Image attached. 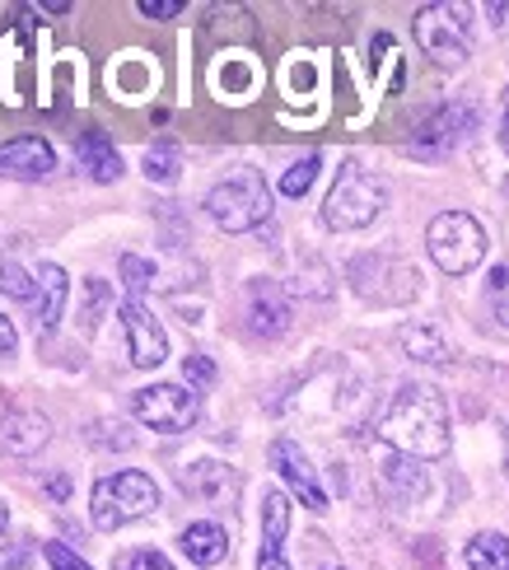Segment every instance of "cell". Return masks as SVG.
<instances>
[{"label": "cell", "mask_w": 509, "mask_h": 570, "mask_svg": "<svg viewBox=\"0 0 509 570\" xmlns=\"http://www.w3.org/2000/svg\"><path fill=\"white\" fill-rule=\"evenodd\" d=\"M379 440L407 459L449 454V407L430 384H402L379 416Z\"/></svg>", "instance_id": "6da1fadb"}, {"label": "cell", "mask_w": 509, "mask_h": 570, "mask_svg": "<svg viewBox=\"0 0 509 570\" xmlns=\"http://www.w3.org/2000/svg\"><path fill=\"white\" fill-rule=\"evenodd\" d=\"M155 505H159V487H155V478H145L136 468L99 478L89 491V519H94V529H104V533L136 524V519H145Z\"/></svg>", "instance_id": "7a4b0ae2"}, {"label": "cell", "mask_w": 509, "mask_h": 570, "mask_svg": "<svg viewBox=\"0 0 509 570\" xmlns=\"http://www.w3.org/2000/svg\"><path fill=\"white\" fill-rule=\"evenodd\" d=\"M206 216L225 234H248L272 220V187L257 169H234L206 193Z\"/></svg>", "instance_id": "3957f363"}, {"label": "cell", "mask_w": 509, "mask_h": 570, "mask_svg": "<svg viewBox=\"0 0 509 570\" xmlns=\"http://www.w3.org/2000/svg\"><path fill=\"white\" fill-rule=\"evenodd\" d=\"M383 206H388L383 178L360 169V164H346V169L336 174L327 202H323V220H327V229H365L379 220Z\"/></svg>", "instance_id": "277c9868"}, {"label": "cell", "mask_w": 509, "mask_h": 570, "mask_svg": "<svg viewBox=\"0 0 509 570\" xmlns=\"http://www.w3.org/2000/svg\"><path fill=\"white\" fill-rule=\"evenodd\" d=\"M425 248L434 257V267L449 276H468L481 257H487V229L477 225V216L468 210H444L434 216L425 229Z\"/></svg>", "instance_id": "5b68a950"}, {"label": "cell", "mask_w": 509, "mask_h": 570, "mask_svg": "<svg viewBox=\"0 0 509 570\" xmlns=\"http://www.w3.org/2000/svg\"><path fill=\"white\" fill-rule=\"evenodd\" d=\"M417 42L434 66H463L472 52V10L468 6H425L417 14Z\"/></svg>", "instance_id": "8992f818"}, {"label": "cell", "mask_w": 509, "mask_h": 570, "mask_svg": "<svg viewBox=\"0 0 509 570\" xmlns=\"http://www.w3.org/2000/svg\"><path fill=\"white\" fill-rule=\"evenodd\" d=\"M131 412H136V421H145L159 435H183V431L197 425L202 402L183 384H150V389L131 393Z\"/></svg>", "instance_id": "52a82bcc"}, {"label": "cell", "mask_w": 509, "mask_h": 570, "mask_svg": "<svg viewBox=\"0 0 509 570\" xmlns=\"http://www.w3.org/2000/svg\"><path fill=\"white\" fill-rule=\"evenodd\" d=\"M117 318H123V327H127L131 365H136V370H155V365H164L168 337H164V327H159V318L150 314V308H145L140 299H123Z\"/></svg>", "instance_id": "ba28073f"}, {"label": "cell", "mask_w": 509, "mask_h": 570, "mask_svg": "<svg viewBox=\"0 0 509 570\" xmlns=\"http://www.w3.org/2000/svg\"><path fill=\"white\" fill-rule=\"evenodd\" d=\"M477 122V112L472 108H440V112H434V117H425V122H421V131L417 136H411V155H417V159H444L453 146H458V140H463V131Z\"/></svg>", "instance_id": "9c48e42d"}, {"label": "cell", "mask_w": 509, "mask_h": 570, "mask_svg": "<svg viewBox=\"0 0 509 570\" xmlns=\"http://www.w3.org/2000/svg\"><path fill=\"white\" fill-rule=\"evenodd\" d=\"M272 463H276V472L290 482V491H295L309 510H327V491H323L319 472H313L309 454H304L295 440H276V444H272Z\"/></svg>", "instance_id": "30bf717a"}, {"label": "cell", "mask_w": 509, "mask_h": 570, "mask_svg": "<svg viewBox=\"0 0 509 570\" xmlns=\"http://www.w3.org/2000/svg\"><path fill=\"white\" fill-rule=\"evenodd\" d=\"M57 169V150L47 146L42 136H14L0 146V174L6 178H23V183H38Z\"/></svg>", "instance_id": "8fae6325"}, {"label": "cell", "mask_w": 509, "mask_h": 570, "mask_svg": "<svg viewBox=\"0 0 509 570\" xmlns=\"http://www.w3.org/2000/svg\"><path fill=\"white\" fill-rule=\"evenodd\" d=\"M47 440H52V421L42 412H6L0 416V449H6V454L33 459Z\"/></svg>", "instance_id": "7c38bea8"}, {"label": "cell", "mask_w": 509, "mask_h": 570, "mask_svg": "<svg viewBox=\"0 0 509 570\" xmlns=\"http://www.w3.org/2000/svg\"><path fill=\"white\" fill-rule=\"evenodd\" d=\"M66 299H70V281L57 263H42L38 267V299H33V318H38V332L52 337L61 314H66Z\"/></svg>", "instance_id": "4fadbf2b"}, {"label": "cell", "mask_w": 509, "mask_h": 570, "mask_svg": "<svg viewBox=\"0 0 509 570\" xmlns=\"http://www.w3.org/2000/svg\"><path fill=\"white\" fill-rule=\"evenodd\" d=\"M248 327H253V337H281V332L290 327V304L285 295L276 291L272 281H257L253 285V295H248Z\"/></svg>", "instance_id": "5bb4252c"}, {"label": "cell", "mask_w": 509, "mask_h": 570, "mask_svg": "<svg viewBox=\"0 0 509 570\" xmlns=\"http://www.w3.org/2000/svg\"><path fill=\"white\" fill-rule=\"evenodd\" d=\"M76 159L94 183H117L123 178V155L108 140V131H80L76 136Z\"/></svg>", "instance_id": "9a60e30c"}, {"label": "cell", "mask_w": 509, "mask_h": 570, "mask_svg": "<svg viewBox=\"0 0 509 570\" xmlns=\"http://www.w3.org/2000/svg\"><path fill=\"white\" fill-rule=\"evenodd\" d=\"M183 552L192 566H221L229 557V533L215 519H197V524L183 529Z\"/></svg>", "instance_id": "2e32d148"}, {"label": "cell", "mask_w": 509, "mask_h": 570, "mask_svg": "<svg viewBox=\"0 0 509 570\" xmlns=\"http://www.w3.org/2000/svg\"><path fill=\"white\" fill-rule=\"evenodd\" d=\"M183 487L192 491V495H202V501H234V491H238V478L225 468V463H187L183 472Z\"/></svg>", "instance_id": "e0dca14e"}, {"label": "cell", "mask_w": 509, "mask_h": 570, "mask_svg": "<svg viewBox=\"0 0 509 570\" xmlns=\"http://www.w3.org/2000/svg\"><path fill=\"white\" fill-rule=\"evenodd\" d=\"M402 351L421 365H449V355H453L449 342L440 337V327H430V323H407L402 327Z\"/></svg>", "instance_id": "ac0fdd59"}, {"label": "cell", "mask_w": 509, "mask_h": 570, "mask_svg": "<svg viewBox=\"0 0 509 570\" xmlns=\"http://www.w3.org/2000/svg\"><path fill=\"white\" fill-rule=\"evenodd\" d=\"M468 570H509V538L505 533H477L463 548Z\"/></svg>", "instance_id": "d6986e66"}, {"label": "cell", "mask_w": 509, "mask_h": 570, "mask_svg": "<svg viewBox=\"0 0 509 570\" xmlns=\"http://www.w3.org/2000/svg\"><path fill=\"white\" fill-rule=\"evenodd\" d=\"M285 533H290V501L281 491H266V501H262V552H281Z\"/></svg>", "instance_id": "ffe728a7"}, {"label": "cell", "mask_w": 509, "mask_h": 570, "mask_svg": "<svg viewBox=\"0 0 509 570\" xmlns=\"http://www.w3.org/2000/svg\"><path fill=\"white\" fill-rule=\"evenodd\" d=\"M178 169H183V150L174 140H155L150 150H145V178L150 183H178Z\"/></svg>", "instance_id": "44dd1931"}, {"label": "cell", "mask_w": 509, "mask_h": 570, "mask_svg": "<svg viewBox=\"0 0 509 570\" xmlns=\"http://www.w3.org/2000/svg\"><path fill=\"white\" fill-rule=\"evenodd\" d=\"M319 169H323V159H319V155L295 159V164H290V169L281 174V197H304L309 187H313V178H319Z\"/></svg>", "instance_id": "7402d4cb"}, {"label": "cell", "mask_w": 509, "mask_h": 570, "mask_svg": "<svg viewBox=\"0 0 509 570\" xmlns=\"http://www.w3.org/2000/svg\"><path fill=\"white\" fill-rule=\"evenodd\" d=\"M383 478L393 482L398 491H407V495H417L421 487H425V472L417 468V463H407V459H398V454H388L383 459Z\"/></svg>", "instance_id": "603a6c76"}, {"label": "cell", "mask_w": 509, "mask_h": 570, "mask_svg": "<svg viewBox=\"0 0 509 570\" xmlns=\"http://www.w3.org/2000/svg\"><path fill=\"white\" fill-rule=\"evenodd\" d=\"M117 272H123V285L131 291V299L136 295H145L155 285V263H145V257H136V253H123V263H117Z\"/></svg>", "instance_id": "cb8c5ba5"}, {"label": "cell", "mask_w": 509, "mask_h": 570, "mask_svg": "<svg viewBox=\"0 0 509 570\" xmlns=\"http://www.w3.org/2000/svg\"><path fill=\"white\" fill-rule=\"evenodd\" d=\"M0 291H10L14 299H38V276H29L19 263H0Z\"/></svg>", "instance_id": "d4e9b609"}, {"label": "cell", "mask_w": 509, "mask_h": 570, "mask_svg": "<svg viewBox=\"0 0 509 570\" xmlns=\"http://www.w3.org/2000/svg\"><path fill=\"white\" fill-rule=\"evenodd\" d=\"M6 524H10V510H6V501H0V570H19L23 561H29V552H23L19 542H10Z\"/></svg>", "instance_id": "484cf974"}, {"label": "cell", "mask_w": 509, "mask_h": 570, "mask_svg": "<svg viewBox=\"0 0 509 570\" xmlns=\"http://www.w3.org/2000/svg\"><path fill=\"white\" fill-rule=\"evenodd\" d=\"M183 379H187L192 389H211L215 384V361H211V355H187V361H183Z\"/></svg>", "instance_id": "4316f807"}, {"label": "cell", "mask_w": 509, "mask_h": 570, "mask_svg": "<svg viewBox=\"0 0 509 570\" xmlns=\"http://www.w3.org/2000/svg\"><path fill=\"white\" fill-rule=\"evenodd\" d=\"M42 557H47V566H52V570H94L89 561H80L76 552H70L66 542H42Z\"/></svg>", "instance_id": "83f0119b"}, {"label": "cell", "mask_w": 509, "mask_h": 570, "mask_svg": "<svg viewBox=\"0 0 509 570\" xmlns=\"http://www.w3.org/2000/svg\"><path fill=\"white\" fill-rule=\"evenodd\" d=\"M117 570H174V566L164 561V552H155V548H140V552L117 557Z\"/></svg>", "instance_id": "f1b7e54d"}, {"label": "cell", "mask_w": 509, "mask_h": 570, "mask_svg": "<svg viewBox=\"0 0 509 570\" xmlns=\"http://www.w3.org/2000/svg\"><path fill=\"white\" fill-rule=\"evenodd\" d=\"M85 291H89V304H85V327H94V323H99V314H104V308H108V281H85Z\"/></svg>", "instance_id": "f546056e"}, {"label": "cell", "mask_w": 509, "mask_h": 570, "mask_svg": "<svg viewBox=\"0 0 509 570\" xmlns=\"http://www.w3.org/2000/svg\"><path fill=\"white\" fill-rule=\"evenodd\" d=\"M140 14H150V19H174V14H183V0H140Z\"/></svg>", "instance_id": "4dcf8cb0"}, {"label": "cell", "mask_w": 509, "mask_h": 570, "mask_svg": "<svg viewBox=\"0 0 509 570\" xmlns=\"http://www.w3.org/2000/svg\"><path fill=\"white\" fill-rule=\"evenodd\" d=\"M19 351V332H14V323L0 314V361H10V355Z\"/></svg>", "instance_id": "1f68e13d"}, {"label": "cell", "mask_w": 509, "mask_h": 570, "mask_svg": "<svg viewBox=\"0 0 509 570\" xmlns=\"http://www.w3.org/2000/svg\"><path fill=\"white\" fill-rule=\"evenodd\" d=\"M47 495H52V501H66V495H70V478H66V472H57V478L47 482Z\"/></svg>", "instance_id": "d6a6232c"}, {"label": "cell", "mask_w": 509, "mask_h": 570, "mask_svg": "<svg viewBox=\"0 0 509 570\" xmlns=\"http://www.w3.org/2000/svg\"><path fill=\"white\" fill-rule=\"evenodd\" d=\"M257 570H290V561H285V552H262Z\"/></svg>", "instance_id": "836d02e7"}, {"label": "cell", "mask_w": 509, "mask_h": 570, "mask_svg": "<svg viewBox=\"0 0 509 570\" xmlns=\"http://www.w3.org/2000/svg\"><path fill=\"white\" fill-rule=\"evenodd\" d=\"M500 146L509 155V89H505V108H500Z\"/></svg>", "instance_id": "e575fe53"}, {"label": "cell", "mask_w": 509, "mask_h": 570, "mask_svg": "<svg viewBox=\"0 0 509 570\" xmlns=\"http://www.w3.org/2000/svg\"><path fill=\"white\" fill-rule=\"evenodd\" d=\"M505 285H509V267H496L491 272V291H505Z\"/></svg>", "instance_id": "d590c367"}, {"label": "cell", "mask_w": 509, "mask_h": 570, "mask_svg": "<svg viewBox=\"0 0 509 570\" xmlns=\"http://www.w3.org/2000/svg\"><path fill=\"white\" fill-rule=\"evenodd\" d=\"M500 318H505V327H509V304H505V308H500Z\"/></svg>", "instance_id": "8d00e7d4"}, {"label": "cell", "mask_w": 509, "mask_h": 570, "mask_svg": "<svg viewBox=\"0 0 509 570\" xmlns=\"http://www.w3.org/2000/svg\"><path fill=\"white\" fill-rule=\"evenodd\" d=\"M332 570H336V566H332Z\"/></svg>", "instance_id": "74e56055"}]
</instances>
